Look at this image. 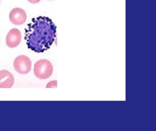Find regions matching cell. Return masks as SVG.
<instances>
[{"instance_id": "obj_2", "label": "cell", "mask_w": 156, "mask_h": 131, "mask_svg": "<svg viewBox=\"0 0 156 131\" xmlns=\"http://www.w3.org/2000/svg\"><path fill=\"white\" fill-rule=\"evenodd\" d=\"M53 70L52 65L49 60L41 59L34 64V72L39 79H46L51 76Z\"/></svg>"}, {"instance_id": "obj_7", "label": "cell", "mask_w": 156, "mask_h": 131, "mask_svg": "<svg viewBox=\"0 0 156 131\" xmlns=\"http://www.w3.org/2000/svg\"><path fill=\"white\" fill-rule=\"evenodd\" d=\"M57 87V81H53L48 83L46 86V88H54Z\"/></svg>"}, {"instance_id": "obj_8", "label": "cell", "mask_w": 156, "mask_h": 131, "mask_svg": "<svg viewBox=\"0 0 156 131\" xmlns=\"http://www.w3.org/2000/svg\"><path fill=\"white\" fill-rule=\"evenodd\" d=\"M28 2H30L31 3L36 4L39 2L41 0H28Z\"/></svg>"}, {"instance_id": "obj_6", "label": "cell", "mask_w": 156, "mask_h": 131, "mask_svg": "<svg viewBox=\"0 0 156 131\" xmlns=\"http://www.w3.org/2000/svg\"><path fill=\"white\" fill-rule=\"evenodd\" d=\"M14 83V76L10 72L7 70L0 71V88H11Z\"/></svg>"}, {"instance_id": "obj_9", "label": "cell", "mask_w": 156, "mask_h": 131, "mask_svg": "<svg viewBox=\"0 0 156 131\" xmlns=\"http://www.w3.org/2000/svg\"><path fill=\"white\" fill-rule=\"evenodd\" d=\"M1 0H0V4H1Z\"/></svg>"}, {"instance_id": "obj_1", "label": "cell", "mask_w": 156, "mask_h": 131, "mask_svg": "<svg viewBox=\"0 0 156 131\" xmlns=\"http://www.w3.org/2000/svg\"><path fill=\"white\" fill-rule=\"evenodd\" d=\"M25 31L24 38L27 46L35 52L47 51L56 38V25L51 19L46 16L33 18Z\"/></svg>"}, {"instance_id": "obj_3", "label": "cell", "mask_w": 156, "mask_h": 131, "mask_svg": "<svg viewBox=\"0 0 156 131\" xmlns=\"http://www.w3.org/2000/svg\"><path fill=\"white\" fill-rule=\"evenodd\" d=\"M13 65L16 72L21 74H26L31 71L32 62L28 56L21 55L15 59Z\"/></svg>"}, {"instance_id": "obj_4", "label": "cell", "mask_w": 156, "mask_h": 131, "mask_svg": "<svg viewBox=\"0 0 156 131\" xmlns=\"http://www.w3.org/2000/svg\"><path fill=\"white\" fill-rule=\"evenodd\" d=\"M26 12L22 8L17 7L11 11L9 19L11 22L16 25H21L25 23L27 20Z\"/></svg>"}, {"instance_id": "obj_5", "label": "cell", "mask_w": 156, "mask_h": 131, "mask_svg": "<svg viewBox=\"0 0 156 131\" xmlns=\"http://www.w3.org/2000/svg\"><path fill=\"white\" fill-rule=\"evenodd\" d=\"M22 35L20 31L17 28L11 29L6 37V44L10 48L17 47L21 42Z\"/></svg>"}]
</instances>
